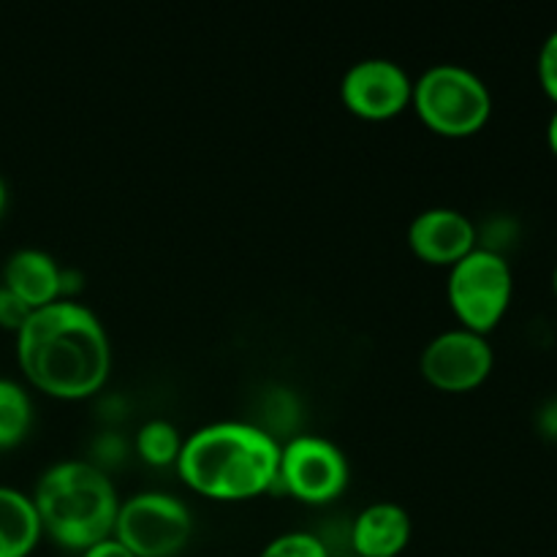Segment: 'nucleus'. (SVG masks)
I'll return each instance as SVG.
<instances>
[{"instance_id":"1","label":"nucleus","mask_w":557,"mask_h":557,"mask_svg":"<svg viewBox=\"0 0 557 557\" xmlns=\"http://www.w3.org/2000/svg\"><path fill=\"white\" fill-rule=\"evenodd\" d=\"M16 362L38 392L82 400L107 384L112 343L107 326L74 297L30 310L16 332Z\"/></svg>"},{"instance_id":"2","label":"nucleus","mask_w":557,"mask_h":557,"mask_svg":"<svg viewBox=\"0 0 557 557\" xmlns=\"http://www.w3.org/2000/svg\"><path fill=\"white\" fill-rule=\"evenodd\" d=\"M281 444L250 422H212L183 441L177 473L194 493L215 500H245L275 490Z\"/></svg>"},{"instance_id":"3","label":"nucleus","mask_w":557,"mask_h":557,"mask_svg":"<svg viewBox=\"0 0 557 557\" xmlns=\"http://www.w3.org/2000/svg\"><path fill=\"white\" fill-rule=\"evenodd\" d=\"M33 506L41 531L60 547L85 553L112 536L120 495L101 466L87 460H60L38 476Z\"/></svg>"},{"instance_id":"4","label":"nucleus","mask_w":557,"mask_h":557,"mask_svg":"<svg viewBox=\"0 0 557 557\" xmlns=\"http://www.w3.org/2000/svg\"><path fill=\"white\" fill-rule=\"evenodd\" d=\"M411 107L433 134L466 139L493 114V92L476 71L460 63H435L413 79Z\"/></svg>"},{"instance_id":"5","label":"nucleus","mask_w":557,"mask_h":557,"mask_svg":"<svg viewBox=\"0 0 557 557\" xmlns=\"http://www.w3.org/2000/svg\"><path fill=\"white\" fill-rule=\"evenodd\" d=\"M511 294H515V272L509 259L495 250L479 245L449 267L446 297L466 330L490 335L504 321Z\"/></svg>"},{"instance_id":"6","label":"nucleus","mask_w":557,"mask_h":557,"mask_svg":"<svg viewBox=\"0 0 557 557\" xmlns=\"http://www.w3.org/2000/svg\"><path fill=\"white\" fill-rule=\"evenodd\" d=\"M112 536L136 557H174L194 536V515L177 495L145 490L120 500Z\"/></svg>"},{"instance_id":"7","label":"nucleus","mask_w":557,"mask_h":557,"mask_svg":"<svg viewBox=\"0 0 557 557\" xmlns=\"http://www.w3.org/2000/svg\"><path fill=\"white\" fill-rule=\"evenodd\" d=\"M348 457L324 435H294L281 446L275 487L302 504H330L348 487Z\"/></svg>"},{"instance_id":"8","label":"nucleus","mask_w":557,"mask_h":557,"mask_svg":"<svg viewBox=\"0 0 557 557\" xmlns=\"http://www.w3.org/2000/svg\"><path fill=\"white\" fill-rule=\"evenodd\" d=\"M495 368V351L487 335L451 326L438 332L419 357L424 381L441 392H471L490 379Z\"/></svg>"},{"instance_id":"9","label":"nucleus","mask_w":557,"mask_h":557,"mask_svg":"<svg viewBox=\"0 0 557 557\" xmlns=\"http://www.w3.org/2000/svg\"><path fill=\"white\" fill-rule=\"evenodd\" d=\"M411 92L413 79L408 71L386 58L357 60L341 79L343 103L362 120L397 117L411 103Z\"/></svg>"},{"instance_id":"10","label":"nucleus","mask_w":557,"mask_h":557,"mask_svg":"<svg viewBox=\"0 0 557 557\" xmlns=\"http://www.w3.org/2000/svg\"><path fill=\"white\" fill-rule=\"evenodd\" d=\"M408 245L428 264L451 267L479 248V228L466 212L451 207H430L419 212L408 226Z\"/></svg>"},{"instance_id":"11","label":"nucleus","mask_w":557,"mask_h":557,"mask_svg":"<svg viewBox=\"0 0 557 557\" xmlns=\"http://www.w3.org/2000/svg\"><path fill=\"white\" fill-rule=\"evenodd\" d=\"M411 533L413 522L406 506L375 500L354 517L348 544L357 557H397L411 542Z\"/></svg>"},{"instance_id":"12","label":"nucleus","mask_w":557,"mask_h":557,"mask_svg":"<svg viewBox=\"0 0 557 557\" xmlns=\"http://www.w3.org/2000/svg\"><path fill=\"white\" fill-rule=\"evenodd\" d=\"M3 286L14 292L30 310L63 299V267L38 248H20L5 259Z\"/></svg>"},{"instance_id":"13","label":"nucleus","mask_w":557,"mask_h":557,"mask_svg":"<svg viewBox=\"0 0 557 557\" xmlns=\"http://www.w3.org/2000/svg\"><path fill=\"white\" fill-rule=\"evenodd\" d=\"M41 536V520L30 495L0 484V557H27Z\"/></svg>"},{"instance_id":"14","label":"nucleus","mask_w":557,"mask_h":557,"mask_svg":"<svg viewBox=\"0 0 557 557\" xmlns=\"http://www.w3.org/2000/svg\"><path fill=\"white\" fill-rule=\"evenodd\" d=\"M33 424V400L25 386L0 379V449L20 444Z\"/></svg>"},{"instance_id":"15","label":"nucleus","mask_w":557,"mask_h":557,"mask_svg":"<svg viewBox=\"0 0 557 557\" xmlns=\"http://www.w3.org/2000/svg\"><path fill=\"white\" fill-rule=\"evenodd\" d=\"M183 435L169 419H150L136 433V451L147 466L166 468L177 466L180 449H183Z\"/></svg>"},{"instance_id":"16","label":"nucleus","mask_w":557,"mask_h":557,"mask_svg":"<svg viewBox=\"0 0 557 557\" xmlns=\"http://www.w3.org/2000/svg\"><path fill=\"white\" fill-rule=\"evenodd\" d=\"M259 557H335L324 539L310 531H288L264 544Z\"/></svg>"},{"instance_id":"17","label":"nucleus","mask_w":557,"mask_h":557,"mask_svg":"<svg viewBox=\"0 0 557 557\" xmlns=\"http://www.w3.org/2000/svg\"><path fill=\"white\" fill-rule=\"evenodd\" d=\"M536 74H539V85H542L544 96H547L557 107V27L547 38H544L542 49H539Z\"/></svg>"},{"instance_id":"18","label":"nucleus","mask_w":557,"mask_h":557,"mask_svg":"<svg viewBox=\"0 0 557 557\" xmlns=\"http://www.w3.org/2000/svg\"><path fill=\"white\" fill-rule=\"evenodd\" d=\"M27 315H30V308H27L14 292H9V288L0 283V326H3V330H11L16 335L20 326L25 324Z\"/></svg>"},{"instance_id":"19","label":"nucleus","mask_w":557,"mask_h":557,"mask_svg":"<svg viewBox=\"0 0 557 557\" xmlns=\"http://www.w3.org/2000/svg\"><path fill=\"white\" fill-rule=\"evenodd\" d=\"M536 428L542 438L555 441L557 444V397H553V400H547L542 408H539Z\"/></svg>"},{"instance_id":"20","label":"nucleus","mask_w":557,"mask_h":557,"mask_svg":"<svg viewBox=\"0 0 557 557\" xmlns=\"http://www.w3.org/2000/svg\"><path fill=\"white\" fill-rule=\"evenodd\" d=\"M79 557H136V555L128 553V549H125L117 539L109 536V539H103V542L87 547L85 553H79Z\"/></svg>"},{"instance_id":"21","label":"nucleus","mask_w":557,"mask_h":557,"mask_svg":"<svg viewBox=\"0 0 557 557\" xmlns=\"http://www.w3.org/2000/svg\"><path fill=\"white\" fill-rule=\"evenodd\" d=\"M547 145H549V152L557 158V107L547 120Z\"/></svg>"},{"instance_id":"22","label":"nucleus","mask_w":557,"mask_h":557,"mask_svg":"<svg viewBox=\"0 0 557 557\" xmlns=\"http://www.w3.org/2000/svg\"><path fill=\"white\" fill-rule=\"evenodd\" d=\"M5 199H9V190H5L3 177H0V215H3V210H5Z\"/></svg>"},{"instance_id":"23","label":"nucleus","mask_w":557,"mask_h":557,"mask_svg":"<svg viewBox=\"0 0 557 557\" xmlns=\"http://www.w3.org/2000/svg\"><path fill=\"white\" fill-rule=\"evenodd\" d=\"M553 292H555V297H557V264H555V270H553Z\"/></svg>"},{"instance_id":"24","label":"nucleus","mask_w":557,"mask_h":557,"mask_svg":"<svg viewBox=\"0 0 557 557\" xmlns=\"http://www.w3.org/2000/svg\"><path fill=\"white\" fill-rule=\"evenodd\" d=\"M337 557H357V555H351V553H348V555H337Z\"/></svg>"}]
</instances>
